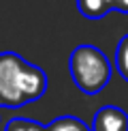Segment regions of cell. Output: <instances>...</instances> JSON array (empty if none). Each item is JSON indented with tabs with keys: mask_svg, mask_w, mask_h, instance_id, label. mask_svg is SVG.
Instances as JSON below:
<instances>
[{
	"mask_svg": "<svg viewBox=\"0 0 128 131\" xmlns=\"http://www.w3.org/2000/svg\"><path fill=\"white\" fill-rule=\"evenodd\" d=\"M77 9L85 19H103L113 11V0H77Z\"/></svg>",
	"mask_w": 128,
	"mask_h": 131,
	"instance_id": "cell-4",
	"label": "cell"
},
{
	"mask_svg": "<svg viewBox=\"0 0 128 131\" xmlns=\"http://www.w3.org/2000/svg\"><path fill=\"white\" fill-rule=\"evenodd\" d=\"M47 90L45 71L15 52L0 54V105L19 107L41 99Z\"/></svg>",
	"mask_w": 128,
	"mask_h": 131,
	"instance_id": "cell-1",
	"label": "cell"
},
{
	"mask_svg": "<svg viewBox=\"0 0 128 131\" xmlns=\"http://www.w3.org/2000/svg\"><path fill=\"white\" fill-rule=\"evenodd\" d=\"M113 9L122 11V13H128V0H113Z\"/></svg>",
	"mask_w": 128,
	"mask_h": 131,
	"instance_id": "cell-8",
	"label": "cell"
},
{
	"mask_svg": "<svg viewBox=\"0 0 128 131\" xmlns=\"http://www.w3.org/2000/svg\"><path fill=\"white\" fill-rule=\"evenodd\" d=\"M115 69L120 71V75L128 82V35H124L117 43L115 50Z\"/></svg>",
	"mask_w": 128,
	"mask_h": 131,
	"instance_id": "cell-6",
	"label": "cell"
},
{
	"mask_svg": "<svg viewBox=\"0 0 128 131\" xmlns=\"http://www.w3.org/2000/svg\"><path fill=\"white\" fill-rule=\"evenodd\" d=\"M47 131H92V129L77 116H60L51 125H47Z\"/></svg>",
	"mask_w": 128,
	"mask_h": 131,
	"instance_id": "cell-5",
	"label": "cell"
},
{
	"mask_svg": "<svg viewBox=\"0 0 128 131\" xmlns=\"http://www.w3.org/2000/svg\"><path fill=\"white\" fill-rule=\"evenodd\" d=\"M68 71L83 95H98L111 80V62L96 45L83 43L71 52Z\"/></svg>",
	"mask_w": 128,
	"mask_h": 131,
	"instance_id": "cell-2",
	"label": "cell"
},
{
	"mask_svg": "<svg viewBox=\"0 0 128 131\" xmlns=\"http://www.w3.org/2000/svg\"><path fill=\"white\" fill-rule=\"evenodd\" d=\"M92 131H128V114L115 105H105L94 114Z\"/></svg>",
	"mask_w": 128,
	"mask_h": 131,
	"instance_id": "cell-3",
	"label": "cell"
},
{
	"mask_svg": "<svg viewBox=\"0 0 128 131\" xmlns=\"http://www.w3.org/2000/svg\"><path fill=\"white\" fill-rule=\"evenodd\" d=\"M4 131H47V127L32 118H11Z\"/></svg>",
	"mask_w": 128,
	"mask_h": 131,
	"instance_id": "cell-7",
	"label": "cell"
}]
</instances>
